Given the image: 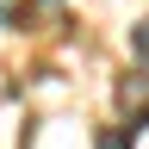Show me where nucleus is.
<instances>
[{
    "mask_svg": "<svg viewBox=\"0 0 149 149\" xmlns=\"http://www.w3.org/2000/svg\"><path fill=\"white\" fill-rule=\"evenodd\" d=\"M0 25H6V6H0Z\"/></svg>",
    "mask_w": 149,
    "mask_h": 149,
    "instance_id": "7ed1b4c3",
    "label": "nucleus"
},
{
    "mask_svg": "<svg viewBox=\"0 0 149 149\" xmlns=\"http://www.w3.org/2000/svg\"><path fill=\"white\" fill-rule=\"evenodd\" d=\"M118 106H124V130L149 118V68H137V74H124V87H118Z\"/></svg>",
    "mask_w": 149,
    "mask_h": 149,
    "instance_id": "f257e3e1",
    "label": "nucleus"
},
{
    "mask_svg": "<svg viewBox=\"0 0 149 149\" xmlns=\"http://www.w3.org/2000/svg\"><path fill=\"white\" fill-rule=\"evenodd\" d=\"M93 149H130V130H100V143Z\"/></svg>",
    "mask_w": 149,
    "mask_h": 149,
    "instance_id": "f03ea898",
    "label": "nucleus"
}]
</instances>
